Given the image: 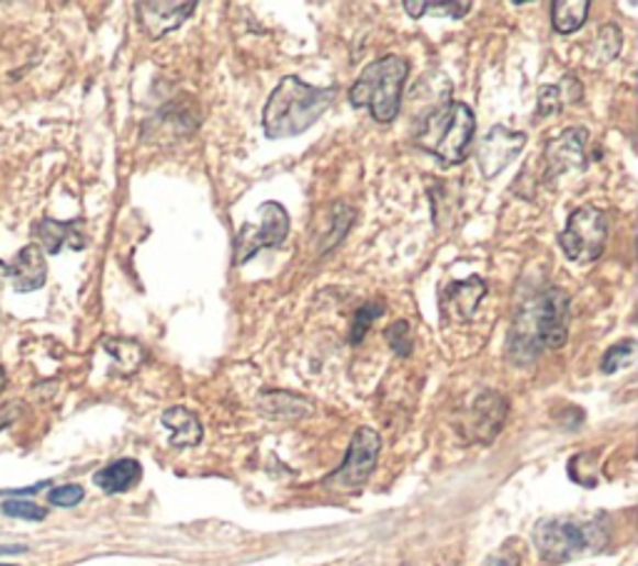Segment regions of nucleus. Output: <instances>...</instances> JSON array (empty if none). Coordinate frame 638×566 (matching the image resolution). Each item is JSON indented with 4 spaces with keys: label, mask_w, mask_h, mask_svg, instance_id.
I'll list each match as a JSON object with an SVG mask.
<instances>
[{
    "label": "nucleus",
    "mask_w": 638,
    "mask_h": 566,
    "mask_svg": "<svg viewBox=\"0 0 638 566\" xmlns=\"http://www.w3.org/2000/svg\"><path fill=\"white\" fill-rule=\"evenodd\" d=\"M569 308L571 297L561 287L547 290L526 300L519 310L512 330H508L506 355L516 365H529L541 352L561 349L569 340Z\"/></svg>",
    "instance_id": "1"
},
{
    "label": "nucleus",
    "mask_w": 638,
    "mask_h": 566,
    "mask_svg": "<svg viewBox=\"0 0 638 566\" xmlns=\"http://www.w3.org/2000/svg\"><path fill=\"white\" fill-rule=\"evenodd\" d=\"M335 88H317L298 76H284L267 98L262 127L270 141L307 133L335 103Z\"/></svg>",
    "instance_id": "2"
},
{
    "label": "nucleus",
    "mask_w": 638,
    "mask_h": 566,
    "mask_svg": "<svg viewBox=\"0 0 638 566\" xmlns=\"http://www.w3.org/2000/svg\"><path fill=\"white\" fill-rule=\"evenodd\" d=\"M406 78H410V63L400 58V55L377 58L359 73L355 86L349 88V106L357 110H369V115L377 123L390 125L402 110Z\"/></svg>",
    "instance_id": "3"
},
{
    "label": "nucleus",
    "mask_w": 638,
    "mask_h": 566,
    "mask_svg": "<svg viewBox=\"0 0 638 566\" xmlns=\"http://www.w3.org/2000/svg\"><path fill=\"white\" fill-rule=\"evenodd\" d=\"M474 110L467 103L447 100V103L437 106L432 113L424 115L417 133V145L444 165H459L467 160L471 143H474Z\"/></svg>",
    "instance_id": "4"
},
{
    "label": "nucleus",
    "mask_w": 638,
    "mask_h": 566,
    "mask_svg": "<svg viewBox=\"0 0 638 566\" xmlns=\"http://www.w3.org/2000/svg\"><path fill=\"white\" fill-rule=\"evenodd\" d=\"M608 542V526L598 519H544L534 526V544L541 559L567 564L581 554L598 552Z\"/></svg>",
    "instance_id": "5"
},
{
    "label": "nucleus",
    "mask_w": 638,
    "mask_h": 566,
    "mask_svg": "<svg viewBox=\"0 0 638 566\" xmlns=\"http://www.w3.org/2000/svg\"><path fill=\"white\" fill-rule=\"evenodd\" d=\"M608 243V220L604 210L594 206L577 208L567 220V227L559 232V247L571 263L589 265L604 255Z\"/></svg>",
    "instance_id": "6"
},
{
    "label": "nucleus",
    "mask_w": 638,
    "mask_h": 566,
    "mask_svg": "<svg viewBox=\"0 0 638 566\" xmlns=\"http://www.w3.org/2000/svg\"><path fill=\"white\" fill-rule=\"evenodd\" d=\"M379 452H382V440H379V434L372 426H359L352 434V442H349L345 462H342L329 477H325L322 485L335 491L359 489L369 477H372Z\"/></svg>",
    "instance_id": "7"
},
{
    "label": "nucleus",
    "mask_w": 638,
    "mask_h": 566,
    "mask_svg": "<svg viewBox=\"0 0 638 566\" xmlns=\"http://www.w3.org/2000/svg\"><path fill=\"white\" fill-rule=\"evenodd\" d=\"M260 225H247L237 232L235 237V265H245L265 247H282L287 235H290V215L284 206L275 200H267L260 206Z\"/></svg>",
    "instance_id": "8"
},
{
    "label": "nucleus",
    "mask_w": 638,
    "mask_h": 566,
    "mask_svg": "<svg viewBox=\"0 0 638 566\" xmlns=\"http://www.w3.org/2000/svg\"><path fill=\"white\" fill-rule=\"evenodd\" d=\"M526 141L529 137L522 130H512L506 125H494L489 130L477 147V168L482 173V178L494 180L499 173H504L519 157Z\"/></svg>",
    "instance_id": "9"
},
{
    "label": "nucleus",
    "mask_w": 638,
    "mask_h": 566,
    "mask_svg": "<svg viewBox=\"0 0 638 566\" xmlns=\"http://www.w3.org/2000/svg\"><path fill=\"white\" fill-rule=\"evenodd\" d=\"M586 143L589 130L586 127H567L559 137L547 143L544 147V160H547V180H557L569 170L584 173L589 168L586 160Z\"/></svg>",
    "instance_id": "10"
},
{
    "label": "nucleus",
    "mask_w": 638,
    "mask_h": 566,
    "mask_svg": "<svg viewBox=\"0 0 638 566\" xmlns=\"http://www.w3.org/2000/svg\"><path fill=\"white\" fill-rule=\"evenodd\" d=\"M486 297V280L482 277H469L461 282H449L439 295V312L444 320L451 322H471L477 318L479 304Z\"/></svg>",
    "instance_id": "11"
},
{
    "label": "nucleus",
    "mask_w": 638,
    "mask_h": 566,
    "mask_svg": "<svg viewBox=\"0 0 638 566\" xmlns=\"http://www.w3.org/2000/svg\"><path fill=\"white\" fill-rule=\"evenodd\" d=\"M195 3H137V23L145 31L147 38H165V35L178 31V27L188 21V18L195 13Z\"/></svg>",
    "instance_id": "12"
},
{
    "label": "nucleus",
    "mask_w": 638,
    "mask_h": 566,
    "mask_svg": "<svg viewBox=\"0 0 638 566\" xmlns=\"http://www.w3.org/2000/svg\"><path fill=\"white\" fill-rule=\"evenodd\" d=\"M5 277L15 292H35L48 280V263L38 245H25L11 265H5Z\"/></svg>",
    "instance_id": "13"
},
{
    "label": "nucleus",
    "mask_w": 638,
    "mask_h": 566,
    "mask_svg": "<svg viewBox=\"0 0 638 566\" xmlns=\"http://www.w3.org/2000/svg\"><path fill=\"white\" fill-rule=\"evenodd\" d=\"M506 412H508V404L502 395L492 392V389L484 395H479L469 410L471 437L484 444L492 442L499 434V430H502Z\"/></svg>",
    "instance_id": "14"
},
{
    "label": "nucleus",
    "mask_w": 638,
    "mask_h": 566,
    "mask_svg": "<svg viewBox=\"0 0 638 566\" xmlns=\"http://www.w3.org/2000/svg\"><path fill=\"white\" fill-rule=\"evenodd\" d=\"M35 235H38L41 245L48 255H58L63 247L82 249L88 245L86 232H82V220L60 222L53 218H43L38 225H35Z\"/></svg>",
    "instance_id": "15"
},
{
    "label": "nucleus",
    "mask_w": 638,
    "mask_h": 566,
    "mask_svg": "<svg viewBox=\"0 0 638 566\" xmlns=\"http://www.w3.org/2000/svg\"><path fill=\"white\" fill-rule=\"evenodd\" d=\"M160 422L165 430L170 432V447L184 450V447H198L202 442V422L200 417L188 410V407H170L165 410Z\"/></svg>",
    "instance_id": "16"
},
{
    "label": "nucleus",
    "mask_w": 638,
    "mask_h": 566,
    "mask_svg": "<svg viewBox=\"0 0 638 566\" xmlns=\"http://www.w3.org/2000/svg\"><path fill=\"white\" fill-rule=\"evenodd\" d=\"M257 410L270 420H304L314 412V404L307 397L292 395V392H277V389H267L257 399Z\"/></svg>",
    "instance_id": "17"
},
{
    "label": "nucleus",
    "mask_w": 638,
    "mask_h": 566,
    "mask_svg": "<svg viewBox=\"0 0 638 566\" xmlns=\"http://www.w3.org/2000/svg\"><path fill=\"white\" fill-rule=\"evenodd\" d=\"M141 477H143L141 462L125 457V459H117V462L108 464V467L100 469L98 475L92 477V481H96V485L103 489L105 495H123V491L133 489L137 481H141Z\"/></svg>",
    "instance_id": "18"
},
{
    "label": "nucleus",
    "mask_w": 638,
    "mask_h": 566,
    "mask_svg": "<svg viewBox=\"0 0 638 566\" xmlns=\"http://www.w3.org/2000/svg\"><path fill=\"white\" fill-rule=\"evenodd\" d=\"M589 0H553L551 3V25L559 35H571L589 21Z\"/></svg>",
    "instance_id": "19"
},
{
    "label": "nucleus",
    "mask_w": 638,
    "mask_h": 566,
    "mask_svg": "<svg viewBox=\"0 0 638 566\" xmlns=\"http://www.w3.org/2000/svg\"><path fill=\"white\" fill-rule=\"evenodd\" d=\"M103 347L108 355L113 357L115 369H120V375L137 373V367H141L147 357V352L141 342L127 340V337H105Z\"/></svg>",
    "instance_id": "20"
},
{
    "label": "nucleus",
    "mask_w": 638,
    "mask_h": 566,
    "mask_svg": "<svg viewBox=\"0 0 638 566\" xmlns=\"http://www.w3.org/2000/svg\"><path fill=\"white\" fill-rule=\"evenodd\" d=\"M402 8L412 18H424V15H437V18H464L471 11L469 0H461V3H412V0H404Z\"/></svg>",
    "instance_id": "21"
},
{
    "label": "nucleus",
    "mask_w": 638,
    "mask_h": 566,
    "mask_svg": "<svg viewBox=\"0 0 638 566\" xmlns=\"http://www.w3.org/2000/svg\"><path fill=\"white\" fill-rule=\"evenodd\" d=\"M622 43H624V38H622V27L614 25V23L604 25V27H601V31H598L596 41H594V45H596V58H598L601 63L614 60L616 55L622 53Z\"/></svg>",
    "instance_id": "22"
},
{
    "label": "nucleus",
    "mask_w": 638,
    "mask_h": 566,
    "mask_svg": "<svg viewBox=\"0 0 638 566\" xmlns=\"http://www.w3.org/2000/svg\"><path fill=\"white\" fill-rule=\"evenodd\" d=\"M384 314V302H367L362 304V308L357 310L355 314V322H352V330H349V342L352 345H357V342H362L365 335L369 332V328H372V322L379 320Z\"/></svg>",
    "instance_id": "23"
},
{
    "label": "nucleus",
    "mask_w": 638,
    "mask_h": 566,
    "mask_svg": "<svg viewBox=\"0 0 638 566\" xmlns=\"http://www.w3.org/2000/svg\"><path fill=\"white\" fill-rule=\"evenodd\" d=\"M634 352H636V342L634 340H624L614 345L606 352L604 359H601V373L604 375H614L618 369L628 367L634 362Z\"/></svg>",
    "instance_id": "24"
},
{
    "label": "nucleus",
    "mask_w": 638,
    "mask_h": 566,
    "mask_svg": "<svg viewBox=\"0 0 638 566\" xmlns=\"http://www.w3.org/2000/svg\"><path fill=\"white\" fill-rule=\"evenodd\" d=\"M384 337L390 342V347L394 349V355L400 357H410L414 349V340H412V328L406 320H396L390 328L384 330Z\"/></svg>",
    "instance_id": "25"
},
{
    "label": "nucleus",
    "mask_w": 638,
    "mask_h": 566,
    "mask_svg": "<svg viewBox=\"0 0 638 566\" xmlns=\"http://www.w3.org/2000/svg\"><path fill=\"white\" fill-rule=\"evenodd\" d=\"M0 512L13 519H25V522H43L48 512L43 507L25 502V499H8V502L0 504Z\"/></svg>",
    "instance_id": "26"
},
{
    "label": "nucleus",
    "mask_w": 638,
    "mask_h": 566,
    "mask_svg": "<svg viewBox=\"0 0 638 566\" xmlns=\"http://www.w3.org/2000/svg\"><path fill=\"white\" fill-rule=\"evenodd\" d=\"M563 106V90L559 86H541L539 96H536V115L551 118L561 113Z\"/></svg>",
    "instance_id": "27"
},
{
    "label": "nucleus",
    "mask_w": 638,
    "mask_h": 566,
    "mask_svg": "<svg viewBox=\"0 0 638 566\" xmlns=\"http://www.w3.org/2000/svg\"><path fill=\"white\" fill-rule=\"evenodd\" d=\"M48 499L53 507H63V509L78 507L82 499H86V489H82L80 485H63V487H55L48 495Z\"/></svg>",
    "instance_id": "28"
},
{
    "label": "nucleus",
    "mask_w": 638,
    "mask_h": 566,
    "mask_svg": "<svg viewBox=\"0 0 638 566\" xmlns=\"http://www.w3.org/2000/svg\"><path fill=\"white\" fill-rule=\"evenodd\" d=\"M484 566H522V556L514 550L512 542H508L496 554L489 556Z\"/></svg>",
    "instance_id": "29"
},
{
    "label": "nucleus",
    "mask_w": 638,
    "mask_h": 566,
    "mask_svg": "<svg viewBox=\"0 0 638 566\" xmlns=\"http://www.w3.org/2000/svg\"><path fill=\"white\" fill-rule=\"evenodd\" d=\"M53 481H38V485H33V487H23V489H3L0 491V497H33V495H38L41 489L45 487H51Z\"/></svg>",
    "instance_id": "30"
},
{
    "label": "nucleus",
    "mask_w": 638,
    "mask_h": 566,
    "mask_svg": "<svg viewBox=\"0 0 638 566\" xmlns=\"http://www.w3.org/2000/svg\"><path fill=\"white\" fill-rule=\"evenodd\" d=\"M18 410H21V404H18V402L13 407L8 404V407H3V410H0V430H3V426H8V424H11L15 420Z\"/></svg>",
    "instance_id": "31"
},
{
    "label": "nucleus",
    "mask_w": 638,
    "mask_h": 566,
    "mask_svg": "<svg viewBox=\"0 0 638 566\" xmlns=\"http://www.w3.org/2000/svg\"><path fill=\"white\" fill-rule=\"evenodd\" d=\"M27 546L25 544H0V556L8 554H25Z\"/></svg>",
    "instance_id": "32"
},
{
    "label": "nucleus",
    "mask_w": 638,
    "mask_h": 566,
    "mask_svg": "<svg viewBox=\"0 0 638 566\" xmlns=\"http://www.w3.org/2000/svg\"><path fill=\"white\" fill-rule=\"evenodd\" d=\"M5 382H8V379H5V369H3V367H0V395H3V389H5Z\"/></svg>",
    "instance_id": "33"
},
{
    "label": "nucleus",
    "mask_w": 638,
    "mask_h": 566,
    "mask_svg": "<svg viewBox=\"0 0 638 566\" xmlns=\"http://www.w3.org/2000/svg\"><path fill=\"white\" fill-rule=\"evenodd\" d=\"M0 566H15V564H0Z\"/></svg>",
    "instance_id": "34"
}]
</instances>
